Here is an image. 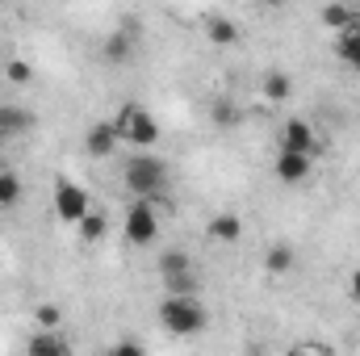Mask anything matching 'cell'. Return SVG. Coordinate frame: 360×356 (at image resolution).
Wrapping results in <instances>:
<instances>
[{
    "label": "cell",
    "instance_id": "cell-24",
    "mask_svg": "<svg viewBox=\"0 0 360 356\" xmlns=\"http://www.w3.org/2000/svg\"><path fill=\"white\" fill-rule=\"evenodd\" d=\"M34 323H38V327H55V331H59V327H63V310H59L55 302H42V306L34 310Z\"/></svg>",
    "mask_w": 360,
    "mask_h": 356
},
{
    "label": "cell",
    "instance_id": "cell-19",
    "mask_svg": "<svg viewBox=\"0 0 360 356\" xmlns=\"http://www.w3.org/2000/svg\"><path fill=\"white\" fill-rule=\"evenodd\" d=\"M293 260H297V256H293L289 243H272L269 252H264V268H269L272 276H285V272L293 268Z\"/></svg>",
    "mask_w": 360,
    "mask_h": 356
},
{
    "label": "cell",
    "instance_id": "cell-21",
    "mask_svg": "<svg viewBox=\"0 0 360 356\" xmlns=\"http://www.w3.org/2000/svg\"><path fill=\"white\" fill-rule=\"evenodd\" d=\"M188 268H193V260L184 252H176V248L160 256V276H176V272H188Z\"/></svg>",
    "mask_w": 360,
    "mask_h": 356
},
{
    "label": "cell",
    "instance_id": "cell-2",
    "mask_svg": "<svg viewBox=\"0 0 360 356\" xmlns=\"http://www.w3.org/2000/svg\"><path fill=\"white\" fill-rule=\"evenodd\" d=\"M122 180H126V189H130L134 197H155V193H164V184H168V164H164L160 155H151V151H139V155L126 160Z\"/></svg>",
    "mask_w": 360,
    "mask_h": 356
},
{
    "label": "cell",
    "instance_id": "cell-23",
    "mask_svg": "<svg viewBox=\"0 0 360 356\" xmlns=\"http://www.w3.org/2000/svg\"><path fill=\"white\" fill-rule=\"evenodd\" d=\"M164 289L168 293H197V272H176V276H164Z\"/></svg>",
    "mask_w": 360,
    "mask_h": 356
},
{
    "label": "cell",
    "instance_id": "cell-15",
    "mask_svg": "<svg viewBox=\"0 0 360 356\" xmlns=\"http://www.w3.org/2000/svg\"><path fill=\"white\" fill-rule=\"evenodd\" d=\"M76 231H80V243H89V248H92V243H101V239H105V231H109V214L92 205L89 214L76 222Z\"/></svg>",
    "mask_w": 360,
    "mask_h": 356
},
{
    "label": "cell",
    "instance_id": "cell-7",
    "mask_svg": "<svg viewBox=\"0 0 360 356\" xmlns=\"http://www.w3.org/2000/svg\"><path fill=\"white\" fill-rule=\"evenodd\" d=\"M281 147L285 151H306V155H319V130L306 122V117H289L281 126Z\"/></svg>",
    "mask_w": 360,
    "mask_h": 356
},
{
    "label": "cell",
    "instance_id": "cell-17",
    "mask_svg": "<svg viewBox=\"0 0 360 356\" xmlns=\"http://www.w3.org/2000/svg\"><path fill=\"white\" fill-rule=\"evenodd\" d=\"M34 126V113L30 109H17V105H0V134H21Z\"/></svg>",
    "mask_w": 360,
    "mask_h": 356
},
{
    "label": "cell",
    "instance_id": "cell-20",
    "mask_svg": "<svg viewBox=\"0 0 360 356\" xmlns=\"http://www.w3.org/2000/svg\"><path fill=\"white\" fill-rule=\"evenodd\" d=\"M21 201V177L17 172H0V210Z\"/></svg>",
    "mask_w": 360,
    "mask_h": 356
},
{
    "label": "cell",
    "instance_id": "cell-12",
    "mask_svg": "<svg viewBox=\"0 0 360 356\" xmlns=\"http://www.w3.org/2000/svg\"><path fill=\"white\" fill-rule=\"evenodd\" d=\"M260 96H264L269 105L289 101V96H293V80H289V72H281V68L264 72V80H260Z\"/></svg>",
    "mask_w": 360,
    "mask_h": 356
},
{
    "label": "cell",
    "instance_id": "cell-18",
    "mask_svg": "<svg viewBox=\"0 0 360 356\" xmlns=\"http://www.w3.org/2000/svg\"><path fill=\"white\" fill-rule=\"evenodd\" d=\"M210 117H214V126L235 130V126H239V105H235L231 96H214V101H210Z\"/></svg>",
    "mask_w": 360,
    "mask_h": 356
},
{
    "label": "cell",
    "instance_id": "cell-29",
    "mask_svg": "<svg viewBox=\"0 0 360 356\" xmlns=\"http://www.w3.org/2000/svg\"><path fill=\"white\" fill-rule=\"evenodd\" d=\"M0 139H4V134H0Z\"/></svg>",
    "mask_w": 360,
    "mask_h": 356
},
{
    "label": "cell",
    "instance_id": "cell-4",
    "mask_svg": "<svg viewBox=\"0 0 360 356\" xmlns=\"http://www.w3.org/2000/svg\"><path fill=\"white\" fill-rule=\"evenodd\" d=\"M160 239V210L151 197H134V205L126 210V243L130 248H151Z\"/></svg>",
    "mask_w": 360,
    "mask_h": 356
},
{
    "label": "cell",
    "instance_id": "cell-13",
    "mask_svg": "<svg viewBox=\"0 0 360 356\" xmlns=\"http://www.w3.org/2000/svg\"><path fill=\"white\" fill-rule=\"evenodd\" d=\"M319 21H323V30H331V34H340V30H348V25L356 21V8H352L348 0H331V4H323V13H319Z\"/></svg>",
    "mask_w": 360,
    "mask_h": 356
},
{
    "label": "cell",
    "instance_id": "cell-26",
    "mask_svg": "<svg viewBox=\"0 0 360 356\" xmlns=\"http://www.w3.org/2000/svg\"><path fill=\"white\" fill-rule=\"evenodd\" d=\"M109 352H113V356H139V352H143V344H134V340H122V344H113Z\"/></svg>",
    "mask_w": 360,
    "mask_h": 356
},
{
    "label": "cell",
    "instance_id": "cell-1",
    "mask_svg": "<svg viewBox=\"0 0 360 356\" xmlns=\"http://www.w3.org/2000/svg\"><path fill=\"white\" fill-rule=\"evenodd\" d=\"M160 323L172 336H201L210 323V310L201 306L197 293H164L160 302Z\"/></svg>",
    "mask_w": 360,
    "mask_h": 356
},
{
    "label": "cell",
    "instance_id": "cell-14",
    "mask_svg": "<svg viewBox=\"0 0 360 356\" xmlns=\"http://www.w3.org/2000/svg\"><path fill=\"white\" fill-rule=\"evenodd\" d=\"M25 352L30 356H63L68 352V340H59L55 327H38V336L25 340Z\"/></svg>",
    "mask_w": 360,
    "mask_h": 356
},
{
    "label": "cell",
    "instance_id": "cell-25",
    "mask_svg": "<svg viewBox=\"0 0 360 356\" xmlns=\"http://www.w3.org/2000/svg\"><path fill=\"white\" fill-rule=\"evenodd\" d=\"M293 352H323V356H331V352H335V344H327V340H302V344H293Z\"/></svg>",
    "mask_w": 360,
    "mask_h": 356
},
{
    "label": "cell",
    "instance_id": "cell-22",
    "mask_svg": "<svg viewBox=\"0 0 360 356\" xmlns=\"http://www.w3.org/2000/svg\"><path fill=\"white\" fill-rule=\"evenodd\" d=\"M4 80L21 89V84H30V80H34V68H30L25 59H8V63H4Z\"/></svg>",
    "mask_w": 360,
    "mask_h": 356
},
{
    "label": "cell",
    "instance_id": "cell-9",
    "mask_svg": "<svg viewBox=\"0 0 360 356\" xmlns=\"http://www.w3.org/2000/svg\"><path fill=\"white\" fill-rule=\"evenodd\" d=\"M101 59L113 63V68L130 63V59H134V30H113V34L101 42Z\"/></svg>",
    "mask_w": 360,
    "mask_h": 356
},
{
    "label": "cell",
    "instance_id": "cell-10",
    "mask_svg": "<svg viewBox=\"0 0 360 356\" xmlns=\"http://www.w3.org/2000/svg\"><path fill=\"white\" fill-rule=\"evenodd\" d=\"M335 59L348 63L352 72H360V13H356V21H352L348 30L335 34Z\"/></svg>",
    "mask_w": 360,
    "mask_h": 356
},
{
    "label": "cell",
    "instance_id": "cell-5",
    "mask_svg": "<svg viewBox=\"0 0 360 356\" xmlns=\"http://www.w3.org/2000/svg\"><path fill=\"white\" fill-rule=\"evenodd\" d=\"M89 210H92L89 189H80L72 177H55V218H59V222L76 227Z\"/></svg>",
    "mask_w": 360,
    "mask_h": 356
},
{
    "label": "cell",
    "instance_id": "cell-3",
    "mask_svg": "<svg viewBox=\"0 0 360 356\" xmlns=\"http://www.w3.org/2000/svg\"><path fill=\"white\" fill-rule=\"evenodd\" d=\"M113 122H117L122 147H134V151H155V143H160V122H155L143 105H122Z\"/></svg>",
    "mask_w": 360,
    "mask_h": 356
},
{
    "label": "cell",
    "instance_id": "cell-6",
    "mask_svg": "<svg viewBox=\"0 0 360 356\" xmlns=\"http://www.w3.org/2000/svg\"><path fill=\"white\" fill-rule=\"evenodd\" d=\"M314 172V155H306V151H276V160H272V177L281 180V184H302V180Z\"/></svg>",
    "mask_w": 360,
    "mask_h": 356
},
{
    "label": "cell",
    "instance_id": "cell-27",
    "mask_svg": "<svg viewBox=\"0 0 360 356\" xmlns=\"http://www.w3.org/2000/svg\"><path fill=\"white\" fill-rule=\"evenodd\" d=\"M348 298H352V302L360 306V265L348 272Z\"/></svg>",
    "mask_w": 360,
    "mask_h": 356
},
{
    "label": "cell",
    "instance_id": "cell-8",
    "mask_svg": "<svg viewBox=\"0 0 360 356\" xmlns=\"http://www.w3.org/2000/svg\"><path fill=\"white\" fill-rule=\"evenodd\" d=\"M122 147V134H117V122L109 117V122H92L89 134H84V151H89L92 160H109L113 151Z\"/></svg>",
    "mask_w": 360,
    "mask_h": 356
},
{
    "label": "cell",
    "instance_id": "cell-28",
    "mask_svg": "<svg viewBox=\"0 0 360 356\" xmlns=\"http://www.w3.org/2000/svg\"><path fill=\"white\" fill-rule=\"evenodd\" d=\"M260 4H264V8H285L289 0H260Z\"/></svg>",
    "mask_w": 360,
    "mask_h": 356
},
{
    "label": "cell",
    "instance_id": "cell-11",
    "mask_svg": "<svg viewBox=\"0 0 360 356\" xmlns=\"http://www.w3.org/2000/svg\"><path fill=\"white\" fill-rule=\"evenodd\" d=\"M210 239H214V243H239V239H243V218H239L235 210L214 214V218H210Z\"/></svg>",
    "mask_w": 360,
    "mask_h": 356
},
{
    "label": "cell",
    "instance_id": "cell-16",
    "mask_svg": "<svg viewBox=\"0 0 360 356\" xmlns=\"http://www.w3.org/2000/svg\"><path fill=\"white\" fill-rule=\"evenodd\" d=\"M205 42H214V46H235V42H239V25H235L231 17H210V21H205Z\"/></svg>",
    "mask_w": 360,
    "mask_h": 356
}]
</instances>
